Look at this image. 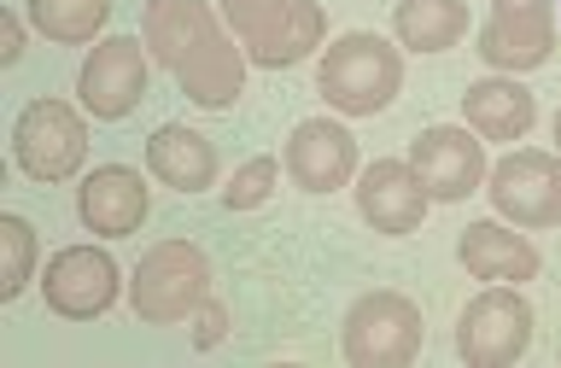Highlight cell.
Here are the masks:
<instances>
[{"label":"cell","instance_id":"cb8c5ba5","mask_svg":"<svg viewBox=\"0 0 561 368\" xmlns=\"http://www.w3.org/2000/svg\"><path fill=\"white\" fill-rule=\"evenodd\" d=\"M222 327H228V310L217 304V298H205V310H199V327H193V340H199L205 350L222 340Z\"/></svg>","mask_w":561,"mask_h":368},{"label":"cell","instance_id":"8fae6325","mask_svg":"<svg viewBox=\"0 0 561 368\" xmlns=\"http://www.w3.org/2000/svg\"><path fill=\"white\" fill-rule=\"evenodd\" d=\"M427 187L410 170V158H375L357 175V217L375 228V234H415L427 222Z\"/></svg>","mask_w":561,"mask_h":368},{"label":"cell","instance_id":"4fadbf2b","mask_svg":"<svg viewBox=\"0 0 561 368\" xmlns=\"http://www.w3.org/2000/svg\"><path fill=\"white\" fill-rule=\"evenodd\" d=\"M287 175L305 193H333L357 175V135L333 117H305L287 135Z\"/></svg>","mask_w":561,"mask_h":368},{"label":"cell","instance_id":"ba28073f","mask_svg":"<svg viewBox=\"0 0 561 368\" xmlns=\"http://www.w3.org/2000/svg\"><path fill=\"white\" fill-rule=\"evenodd\" d=\"M480 59L491 70H538L556 53V0H491L485 24H480Z\"/></svg>","mask_w":561,"mask_h":368},{"label":"cell","instance_id":"8992f818","mask_svg":"<svg viewBox=\"0 0 561 368\" xmlns=\"http://www.w3.org/2000/svg\"><path fill=\"white\" fill-rule=\"evenodd\" d=\"M147 82H152L147 42H140V35H105L77 70V100H82L88 117L123 123L140 100H147Z\"/></svg>","mask_w":561,"mask_h":368},{"label":"cell","instance_id":"d6986e66","mask_svg":"<svg viewBox=\"0 0 561 368\" xmlns=\"http://www.w3.org/2000/svg\"><path fill=\"white\" fill-rule=\"evenodd\" d=\"M117 0H30V24L59 47H88L105 30Z\"/></svg>","mask_w":561,"mask_h":368},{"label":"cell","instance_id":"ffe728a7","mask_svg":"<svg viewBox=\"0 0 561 368\" xmlns=\"http://www.w3.org/2000/svg\"><path fill=\"white\" fill-rule=\"evenodd\" d=\"M322 30H328V18L316 0H298V7L287 12V24H280L263 47H252L245 59L263 65V70H280V65H298V59H310L316 47H322Z\"/></svg>","mask_w":561,"mask_h":368},{"label":"cell","instance_id":"52a82bcc","mask_svg":"<svg viewBox=\"0 0 561 368\" xmlns=\"http://www.w3.org/2000/svg\"><path fill=\"white\" fill-rule=\"evenodd\" d=\"M485 193L503 222L515 228H556L561 222V158L515 147L485 170Z\"/></svg>","mask_w":561,"mask_h":368},{"label":"cell","instance_id":"7c38bea8","mask_svg":"<svg viewBox=\"0 0 561 368\" xmlns=\"http://www.w3.org/2000/svg\"><path fill=\"white\" fill-rule=\"evenodd\" d=\"M147 210H152V193L140 182V170H129V164H100V170H88L82 187H77V217H82L88 234H100V240L140 234Z\"/></svg>","mask_w":561,"mask_h":368},{"label":"cell","instance_id":"6da1fadb","mask_svg":"<svg viewBox=\"0 0 561 368\" xmlns=\"http://www.w3.org/2000/svg\"><path fill=\"white\" fill-rule=\"evenodd\" d=\"M316 88L328 94V105L340 117H375V112H386V105L398 100L403 59H398L392 42H380V35H368V30H351V35H340V42L322 53Z\"/></svg>","mask_w":561,"mask_h":368},{"label":"cell","instance_id":"9a60e30c","mask_svg":"<svg viewBox=\"0 0 561 368\" xmlns=\"http://www.w3.org/2000/svg\"><path fill=\"white\" fill-rule=\"evenodd\" d=\"M456 257L473 280H491V287H520V280L538 275V245L515 234V222H468L462 240H456Z\"/></svg>","mask_w":561,"mask_h":368},{"label":"cell","instance_id":"d4e9b609","mask_svg":"<svg viewBox=\"0 0 561 368\" xmlns=\"http://www.w3.org/2000/svg\"><path fill=\"white\" fill-rule=\"evenodd\" d=\"M18 53H24V24H18V18L7 12V18H0V59L18 65Z\"/></svg>","mask_w":561,"mask_h":368},{"label":"cell","instance_id":"9c48e42d","mask_svg":"<svg viewBox=\"0 0 561 368\" xmlns=\"http://www.w3.org/2000/svg\"><path fill=\"white\" fill-rule=\"evenodd\" d=\"M117 292H123V275H117L112 252H100V245H65V252L47 257L42 298L65 322H94V315L117 304Z\"/></svg>","mask_w":561,"mask_h":368},{"label":"cell","instance_id":"ac0fdd59","mask_svg":"<svg viewBox=\"0 0 561 368\" xmlns=\"http://www.w3.org/2000/svg\"><path fill=\"white\" fill-rule=\"evenodd\" d=\"M392 35L410 53H450L468 35V0H398Z\"/></svg>","mask_w":561,"mask_h":368},{"label":"cell","instance_id":"e0dca14e","mask_svg":"<svg viewBox=\"0 0 561 368\" xmlns=\"http://www.w3.org/2000/svg\"><path fill=\"white\" fill-rule=\"evenodd\" d=\"M147 170L164 187L193 199V193H205L217 182V147H210L199 129H187V123H164V129L147 140Z\"/></svg>","mask_w":561,"mask_h":368},{"label":"cell","instance_id":"5bb4252c","mask_svg":"<svg viewBox=\"0 0 561 368\" xmlns=\"http://www.w3.org/2000/svg\"><path fill=\"white\" fill-rule=\"evenodd\" d=\"M175 82H182V94L199 105V112H228L240 94H245V53L222 35V24L205 35V42H193L182 59L170 70Z\"/></svg>","mask_w":561,"mask_h":368},{"label":"cell","instance_id":"30bf717a","mask_svg":"<svg viewBox=\"0 0 561 368\" xmlns=\"http://www.w3.org/2000/svg\"><path fill=\"white\" fill-rule=\"evenodd\" d=\"M410 170L421 175L433 205H456L468 193H480V182H485V140L468 123L462 129L456 123H433V129H421L410 140Z\"/></svg>","mask_w":561,"mask_h":368},{"label":"cell","instance_id":"2e32d148","mask_svg":"<svg viewBox=\"0 0 561 368\" xmlns=\"http://www.w3.org/2000/svg\"><path fill=\"white\" fill-rule=\"evenodd\" d=\"M462 123L480 140H526V129L538 123V100L515 77H485V82H468Z\"/></svg>","mask_w":561,"mask_h":368},{"label":"cell","instance_id":"44dd1931","mask_svg":"<svg viewBox=\"0 0 561 368\" xmlns=\"http://www.w3.org/2000/svg\"><path fill=\"white\" fill-rule=\"evenodd\" d=\"M0 252H7V263H0V298H12L30 287V269H35V228L30 217H18V210H7L0 217Z\"/></svg>","mask_w":561,"mask_h":368},{"label":"cell","instance_id":"7a4b0ae2","mask_svg":"<svg viewBox=\"0 0 561 368\" xmlns=\"http://www.w3.org/2000/svg\"><path fill=\"white\" fill-rule=\"evenodd\" d=\"M210 298V263L193 240H158L140 252L135 280H129V310L147 327H175L199 315Z\"/></svg>","mask_w":561,"mask_h":368},{"label":"cell","instance_id":"7402d4cb","mask_svg":"<svg viewBox=\"0 0 561 368\" xmlns=\"http://www.w3.org/2000/svg\"><path fill=\"white\" fill-rule=\"evenodd\" d=\"M293 7L298 0H222V18H228V30H234V42L252 53V47H263L280 24H287Z\"/></svg>","mask_w":561,"mask_h":368},{"label":"cell","instance_id":"277c9868","mask_svg":"<svg viewBox=\"0 0 561 368\" xmlns=\"http://www.w3.org/2000/svg\"><path fill=\"white\" fill-rule=\"evenodd\" d=\"M12 158H18V170L30 175V182H42V187H59L70 182L82 164H88V123L77 105H65V100H30L24 112H18L12 123Z\"/></svg>","mask_w":561,"mask_h":368},{"label":"cell","instance_id":"5b68a950","mask_svg":"<svg viewBox=\"0 0 561 368\" xmlns=\"http://www.w3.org/2000/svg\"><path fill=\"white\" fill-rule=\"evenodd\" d=\"M533 350V304L520 287H485L456 322V357L468 368H515Z\"/></svg>","mask_w":561,"mask_h":368},{"label":"cell","instance_id":"603a6c76","mask_svg":"<svg viewBox=\"0 0 561 368\" xmlns=\"http://www.w3.org/2000/svg\"><path fill=\"white\" fill-rule=\"evenodd\" d=\"M275 182H280V164H275V158H252V164H240L234 182L222 187V205H228V210H257V205H270Z\"/></svg>","mask_w":561,"mask_h":368},{"label":"cell","instance_id":"3957f363","mask_svg":"<svg viewBox=\"0 0 561 368\" xmlns=\"http://www.w3.org/2000/svg\"><path fill=\"white\" fill-rule=\"evenodd\" d=\"M421 340H427V322H421V304L403 292H363L340 327V350L357 368H403L421 357Z\"/></svg>","mask_w":561,"mask_h":368},{"label":"cell","instance_id":"484cf974","mask_svg":"<svg viewBox=\"0 0 561 368\" xmlns=\"http://www.w3.org/2000/svg\"><path fill=\"white\" fill-rule=\"evenodd\" d=\"M556 147H561V112H556Z\"/></svg>","mask_w":561,"mask_h":368}]
</instances>
